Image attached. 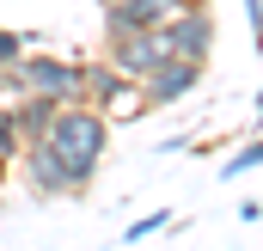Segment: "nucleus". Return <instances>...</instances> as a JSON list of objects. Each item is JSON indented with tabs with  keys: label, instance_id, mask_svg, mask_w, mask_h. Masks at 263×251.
Listing matches in <instances>:
<instances>
[{
	"label": "nucleus",
	"instance_id": "nucleus-4",
	"mask_svg": "<svg viewBox=\"0 0 263 251\" xmlns=\"http://www.w3.org/2000/svg\"><path fill=\"white\" fill-rule=\"evenodd\" d=\"M159 31H165L172 56H190V62H208L214 56V12H208V0H184Z\"/></svg>",
	"mask_w": 263,
	"mask_h": 251
},
{
	"label": "nucleus",
	"instance_id": "nucleus-10",
	"mask_svg": "<svg viewBox=\"0 0 263 251\" xmlns=\"http://www.w3.org/2000/svg\"><path fill=\"white\" fill-rule=\"evenodd\" d=\"M25 153V135H18V117H12V98L0 104V159H18Z\"/></svg>",
	"mask_w": 263,
	"mask_h": 251
},
{
	"label": "nucleus",
	"instance_id": "nucleus-1",
	"mask_svg": "<svg viewBox=\"0 0 263 251\" xmlns=\"http://www.w3.org/2000/svg\"><path fill=\"white\" fill-rule=\"evenodd\" d=\"M49 135V147L62 153V166H67V184H73V196L98 178V166H104V147H110V117L104 111H92V104H62L55 111V123L43 129Z\"/></svg>",
	"mask_w": 263,
	"mask_h": 251
},
{
	"label": "nucleus",
	"instance_id": "nucleus-13",
	"mask_svg": "<svg viewBox=\"0 0 263 251\" xmlns=\"http://www.w3.org/2000/svg\"><path fill=\"white\" fill-rule=\"evenodd\" d=\"M18 56H25V37L0 25V67H18Z\"/></svg>",
	"mask_w": 263,
	"mask_h": 251
},
{
	"label": "nucleus",
	"instance_id": "nucleus-11",
	"mask_svg": "<svg viewBox=\"0 0 263 251\" xmlns=\"http://www.w3.org/2000/svg\"><path fill=\"white\" fill-rule=\"evenodd\" d=\"M257 159H263V147H257V141H245V147H239V153H233V159L220 166V178H239V172H257Z\"/></svg>",
	"mask_w": 263,
	"mask_h": 251
},
{
	"label": "nucleus",
	"instance_id": "nucleus-2",
	"mask_svg": "<svg viewBox=\"0 0 263 251\" xmlns=\"http://www.w3.org/2000/svg\"><path fill=\"white\" fill-rule=\"evenodd\" d=\"M202 86V62H190V56H165V62L153 67V74H141L135 80V111H165V104H178V98H190Z\"/></svg>",
	"mask_w": 263,
	"mask_h": 251
},
{
	"label": "nucleus",
	"instance_id": "nucleus-14",
	"mask_svg": "<svg viewBox=\"0 0 263 251\" xmlns=\"http://www.w3.org/2000/svg\"><path fill=\"white\" fill-rule=\"evenodd\" d=\"M239 6H245V25H251V31H257V19H263V6H257V0H239Z\"/></svg>",
	"mask_w": 263,
	"mask_h": 251
},
{
	"label": "nucleus",
	"instance_id": "nucleus-5",
	"mask_svg": "<svg viewBox=\"0 0 263 251\" xmlns=\"http://www.w3.org/2000/svg\"><path fill=\"white\" fill-rule=\"evenodd\" d=\"M18 92H43L55 104H73L80 98V67L62 62V56H18Z\"/></svg>",
	"mask_w": 263,
	"mask_h": 251
},
{
	"label": "nucleus",
	"instance_id": "nucleus-12",
	"mask_svg": "<svg viewBox=\"0 0 263 251\" xmlns=\"http://www.w3.org/2000/svg\"><path fill=\"white\" fill-rule=\"evenodd\" d=\"M165 221H172V214H165V208H153V214H141V221H129V227H123V239H129V245H141V239H147V233H159Z\"/></svg>",
	"mask_w": 263,
	"mask_h": 251
},
{
	"label": "nucleus",
	"instance_id": "nucleus-7",
	"mask_svg": "<svg viewBox=\"0 0 263 251\" xmlns=\"http://www.w3.org/2000/svg\"><path fill=\"white\" fill-rule=\"evenodd\" d=\"M25 178H31V190L37 196H73V184H67V166H62V153L49 147V135H37V141H25Z\"/></svg>",
	"mask_w": 263,
	"mask_h": 251
},
{
	"label": "nucleus",
	"instance_id": "nucleus-3",
	"mask_svg": "<svg viewBox=\"0 0 263 251\" xmlns=\"http://www.w3.org/2000/svg\"><path fill=\"white\" fill-rule=\"evenodd\" d=\"M172 56V43H165V31L159 25H135V31H117L110 37V49H104V62L123 67L129 80H141V74H153V67Z\"/></svg>",
	"mask_w": 263,
	"mask_h": 251
},
{
	"label": "nucleus",
	"instance_id": "nucleus-15",
	"mask_svg": "<svg viewBox=\"0 0 263 251\" xmlns=\"http://www.w3.org/2000/svg\"><path fill=\"white\" fill-rule=\"evenodd\" d=\"M0 172H6V159H0Z\"/></svg>",
	"mask_w": 263,
	"mask_h": 251
},
{
	"label": "nucleus",
	"instance_id": "nucleus-9",
	"mask_svg": "<svg viewBox=\"0 0 263 251\" xmlns=\"http://www.w3.org/2000/svg\"><path fill=\"white\" fill-rule=\"evenodd\" d=\"M55 111H62V104L43 98V92H12V117H18V135H25V141H37L43 129L55 123Z\"/></svg>",
	"mask_w": 263,
	"mask_h": 251
},
{
	"label": "nucleus",
	"instance_id": "nucleus-16",
	"mask_svg": "<svg viewBox=\"0 0 263 251\" xmlns=\"http://www.w3.org/2000/svg\"><path fill=\"white\" fill-rule=\"evenodd\" d=\"M98 6H104V0H98Z\"/></svg>",
	"mask_w": 263,
	"mask_h": 251
},
{
	"label": "nucleus",
	"instance_id": "nucleus-8",
	"mask_svg": "<svg viewBox=\"0 0 263 251\" xmlns=\"http://www.w3.org/2000/svg\"><path fill=\"white\" fill-rule=\"evenodd\" d=\"M184 0H104V37L135 31V25H165Z\"/></svg>",
	"mask_w": 263,
	"mask_h": 251
},
{
	"label": "nucleus",
	"instance_id": "nucleus-6",
	"mask_svg": "<svg viewBox=\"0 0 263 251\" xmlns=\"http://www.w3.org/2000/svg\"><path fill=\"white\" fill-rule=\"evenodd\" d=\"M129 98H135V80L123 67H110L104 56L80 67V104H92V111H129Z\"/></svg>",
	"mask_w": 263,
	"mask_h": 251
}]
</instances>
